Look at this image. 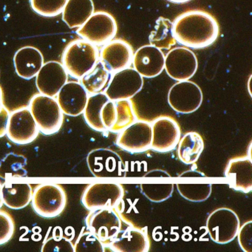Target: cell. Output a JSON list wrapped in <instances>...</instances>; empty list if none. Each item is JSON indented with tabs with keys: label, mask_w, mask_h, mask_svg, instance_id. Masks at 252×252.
Segmentation results:
<instances>
[{
	"label": "cell",
	"mask_w": 252,
	"mask_h": 252,
	"mask_svg": "<svg viewBox=\"0 0 252 252\" xmlns=\"http://www.w3.org/2000/svg\"><path fill=\"white\" fill-rule=\"evenodd\" d=\"M177 42L193 49L207 48L219 35V26L213 16L203 11H187L172 23Z\"/></svg>",
	"instance_id": "1"
},
{
	"label": "cell",
	"mask_w": 252,
	"mask_h": 252,
	"mask_svg": "<svg viewBox=\"0 0 252 252\" xmlns=\"http://www.w3.org/2000/svg\"><path fill=\"white\" fill-rule=\"evenodd\" d=\"M99 60L97 46L85 39H76L67 45L62 56V64L67 74L80 79Z\"/></svg>",
	"instance_id": "2"
},
{
	"label": "cell",
	"mask_w": 252,
	"mask_h": 252,
	"mask_svg": "<svg viewBox=\"0 0 252 252\" xmlns=\"http://www.w3.org/2000/svg\"><path fill=\"white\" fill-rule=\"evenodd\" d=\"M29 108L39 132L43 135H54L61 129L64 122V113L57 98L43 94H36L31 99Z\"/></svg>",
	"instance_id": "3"
},
{
	"label": "cell",
	"mask_w": 252,
	"mask_h": 252,
	"mask_svg": "<svg viewBox=\"0 0 252 252\" xmlns=\"http://www.w3.org/2000/svg\"><path fill=\"white\" fill-rule=\"evenodd\" d=\"M32 207L43 218H57L67 206V194L61 185L53 183L38 185L33 191Z\"/></svg>",
	"instance_id": "4"
},
{
	"label": "cell",
	"mask_w": 252,
	"mask_h": 252,
	"mask_svg": "<svg viewBox=\"0 0 252 252\" xmlns=\"http://www.w3.org/2000/svg\"><path fill=\"white\" fill-rule=\"evenodd\" d=\"M240 226L238 215L229 208L221 207L209 214L206 228L211 240L218 244L231 243L237 237Z\"/></svg>",
	"instance_id": "5"
},
{
	"label": "cell",
	"mask_w": 252,
	"mask_h": 252,
	"mask_svg": "<svg viewBox=\"0 0 252 252\" xmlns=\"http://www.w3.org/2000/svg\"><path fill=\"white\" fill-rule=\"evenodd\" d=\"M117 31V23L111 14L105 11H97L78 28L76 33L95 46H101L113 40Z\"/></svg>",
	"instance_id": "6"
},
{
	"label": "cell",
	"mask_w": 252,
	"mask_h": 252,
	"mask_svg": "<svg viewBox=\"0 0 252 252\" xmlns=\"http://www.w3.org/2000/svg\"><path fill=\"white\" fill-rule=\"evenodd\" d=\"M124 196L125 189L121 184L94 183L86 187L81 200L84 207L89 211L104 208L114 209Z\"/></svg>",
	"instance_id": "7"
},
{
	"label": "cell",
	"mask_w": 252,
	"mask_h": 252,
	"mask_svg": "<svg viewBox=\"0 0 252 252\" xmlns=\"http://www.w3.org/2000/svg\"><path fill=\"white\" fill-rule=\"evenodd\" d=\"M203 99V92L200 87L189 80L177 82L171 87L168 93V104L179 114H190L197 111Z\"/></svg>",
	"instance_id": "8"
},
{
	"label": "cell",
	"mask_w": 252,
	"mask_h": 252,
	"mask_svg": "<svg viewBox=\"0 0 252 252\" xmlns=\"http://www.w3.org/2000/svg\"><path fill=\"white\" fill-rule=\"evenodd\" d=\"M144 78L134 68L126 67L112 73L104 93L112 101L131 99L142 90Z\"/></svg>",
	"instance_id": "9"
},
{
	"label": "cell",
	"mask_w": 252,
	"mask_h": 252,
	"mask_svg": "<svg viewBox=\"0 0 252 252\" xmlns=\"http://www.w3.org/2000/svg\"><path fill=\"white\" fill-rule=\"evenodd\" d=\"M88 231L95 234L106 246L122 229V220L110 208L90 211L85 219Z\"/></svg>",
	"instance_id": "10"
},
{
	"label": "cell",
	"mask_w": 252,
	"mask_h": 252,
	"mask_svg": "<svg viewBox=\"0 0 252 252\" xmlns=\"http://www.w3.org/2000/svg\"><path fill=\"white\" fill-rule=\"evenodd\" d=\"M39 133L30 109L20 107L10 113L6 135L11 142L18 145L29 144L36 139Z\"/></svg>",
	"instance_id": "11"
},
{
	"label": "cell",
	"mask_w": 252,
	"mask_h": 252,
	"mask_svg": "<svg viewBox=\"0 0 252 252\" xmlns=\"http://www.w3.org/2000/svg\"><path fill=\"white\" fill-rule=\"evenodd\" d=\"M198 62L194 53L187 47H177L165 55L164 70L171 79L189 80L195 74Z\"/></svg>",
	"instance_id": "12"
},
{
	"label": "cell",
	"mask_w": 252,
	"mask_h": 252,
	"mask_svg": "<svg viewBox=\"0 0 252 252\" xmlns=\"http://www.w3.org/2000/svg\"><path fill=\"white\" fill-rule=\"evenodd\" d=\"M150 150L160 153L175 150L181 138V129L178 122L167 116H161L153 121Z\"/></svg>",
	"instance_id": "13"
},
{
	"label": "cell",
	"mask_w": 252,
	"mask_h": 252,
	"mask_svg": "<svg viewBox=\"0 0 252 252\" xmlns=\"http://www.w3.org/2000/svg\"><path fill=\"white\" fill-rule=\"evenodd\" d=\"M101 116L106 130L114 133H119L137 121L130 99L109 100L103 107Z\"/></svg>",
	"instance_id": "14"
},
{
	"label": "cell",
	"mask_w": 252,
	"mask_h": 252,
	"mask_svg": "<svg viewBox=\"0 0 252 252\" xmlns=\"http://www.w3.org/2000/svg\"><path fill=\"white\" fill-rule=\"evenodd\" d=\"M88 168L98 178L122 177L125 175L123 160L118 153L109 149L92 150L87 158Z\"/></svg>",
	"instance_id": "15"
},
{
	"label": "cell",
	"mask_w": 252,
	"mask_h": 252,
	"mask_svg": "<svg viewBox=\"0 0 252 252\" xmlns=\"http://www.w3.org/2000/svg\"><path fill=\"white\" fill-rule=\"evenodd\" d=\"M152 143V125L146 121L135 122L119 132L116 144L129 153H142L150 150Z\"/></svg>",
	"instance_id": "16"
},
{
	"label": "cell",
	"mask_w": 252,
	"mask_h": 252,
	"mask_svg": "<svg viewBox=\"0 0 252 252\" xmlns=\"http://www.w3.org/2000/svg\"><path fill=\"white\" fill-rule=\"evenodd\" d=\"M133 50L123 39H115L104 45L99 53V61L110 73L129 67L132 64Z\"/></svg>",
	"instance_id": "17"
},
{
	"label": "cell",
	"mask_w": 252,
	"mask_h": 252,
	"mask_svg": "<svg viewBox=\"0 0 252 252\" xmlns=\"http://www.w3.org/2000/svg\"><path fill=\"white\" fill-rule=\"evenodd\" d=\"M68 79V74L61 63L50 61L44 63L36 76V85L39 94L57 96Z\"/></svg>",
	"instance_id": "18"
},
{
	"label": "cell",
	"mask_w": 252,
	"mask_h": 252,
	"mask_svg": "<svg viewBox=\"0 0 252 252\" xmlns=\"http://www.w3.org/2000/svg\"><path fill=\"white\" fill-rule=\"evenodd\" d=\"M165 55L163 51L152 45H144L133 54V68L143 78L152 79L164 70Z\"/></svg>",
	"instance_id": "19"
},
{
	"label": "cell",
	"mask_w": 252,
	"mask_h": 252,
	"mask_svg": "<svg viewBox=\"0 0 252 252\" xmlns=\"http://www.w3.org/2000/svg\"><path fill=\"white\" fill-rule=\"evenodd\" d=\"M89 94L79 82H67L57 95L64 115L76 117L83 114Z\"/></svg>",
	"instance_id": "20"
},
{
	"label": "cell",
	"mask_w": 252,
	"mask_h": 252,
	"mask_svg": "<svg viewBox=\"0 0 252 252\" xmlns=\"http://www.w3.org/2000/svg\"><path fill=\"white\" fill-rule=\"evenodd\" d=\"M230 188L248 194L252 191V161L251 156L234 158L228 161L225 172Z\"/></svg>",
	"instance_id": "21"
},
{
	"label": "cell",
	"mask_w": 252,
	"mask_h": 252,
	"mask_svg": "<svg viewBox=\"0 0 252 252\" xmlns=\"http://www.w3.org/2000/svg\"><path fill=\"white\" fill-rule=\"evenodd\" d=\"M107 246L117 252H147L150 242L147 230L130 226L121 230Z\"/></svg>",
	"instance_id": "22"
},
{
	"label": "cell",
	"mask_w": 252,
	"mask_h": 252,
	"mask_svg": "<svg viewBox=\"0 0 252 252\" xmlns=\"http://www.w3.org/2000/svg\"><path fill=\"white\" fill-rule=\"evenodd\" d=\"M14 68L22 79L29 80L36 77L44 64V57L38 48L25 46L14 54Z\"/></svg>",
	"instance_id": "23"
},
{
	"label": "cell",
	"mask_w": 252,
	"mask_h": 252,
	"mask_svg": "<svg viewBox=\"0 0 252 252\" xmlns=\"http://www.w3.org/2000/svg\"><path fill=\"white\" fill-rule=\"evenodd\" d=\"M33 189L29 184H14L5 181L2 184L3 205L11 209H24L32 202Z\"/></svg>",
	"instance_id": "24"
},
{
	"label": "cell",
	"mask_w": 252,
	"mask_h": 252,
	"mask_svg": "<svg viewBox=\"0 0 252 252\" xmlns=\"http://www.w3.org/2000/svg\"><path fill=\"white\" fill-rule=\"evenodd\" d=\"M93 0H67L63 8V20L70 29L81 27L94 13Z\"/></svg>",
	"instance_id": "25"
},
{
	"label": "cell",
	"mask_w": 252,
	"mask_h": 252,
	"mask_svg": "<svg viewBox=\"0 0 252 252\" xmlns=\"http://www.w3.org/2000/svg\"><path fill=\"white\" fill-rule=\"evenodd\" d=\"M177 147L179 160L184 164H194L204 150V141L197 132H189L181 137Z\"/></svg>",
	"instance_id": "26"
},
{
	"label": "cell",
	"mask_w": 252,
	"mask_h": 252,
	"mask_svg": "<svg viewBox=\"0 0 252 252\" xmlns=\"http://www.w3.org/2000/svg\"><path fill=\"white\" fill-rule=\"evenodd\" d=\"M108 97L104 92L92 94L88 96V101L83 112L84 119L87 125L97 132H106L101 121V110L109 101Z\"/></svg>",
	"instance_id": "27"
},
{
	"label": "cell",
	"mask_w": 252,
	"mask_h": 252,
	"mask_svg": "<svg viewBox=\"0 0 252 252\" xmlns=\"http://www.w3.org/2000/svg\"><path fill=\"white\" fill-rule=\"evenodd\" d=\"M111 73L98 60L94 67L79 80L89 95L104 92L110 82Z\"/></svg>",
	"instance_id": "28"
},
{
	"label": "cell",
	"mask_w": 252,
	"mask_h": 252,
	"mask_svg": "<svg viewBox=\"0 0 252 252\" xmlns=\"http://www.w3.org/2000/svg\"><path fill=\"white\" fill-rule=\"evenodd\" d=\"M150 45L162 50H169L177 43L173 34L172 22L164 17L156 20L154 29L149 37Z\"/></svg>",
	"instance_id": "29"
},
{
	"label": "cell",
	"mask_w": 252,
	"mask_h": 252,
	"mask_svg": "<svg viewBox=\"0 0 252 252\" xmlns=\"http://www.w3.org/2000/svg\"><path fill=\"white\" fill-rule=\"evenodd\" d=\"M176 187L180 195L190 202L205 201L212 194L211 184H178Z\"/></svg>",
	"instance_id": "30"
},
{
	"label": "cell",
	"mask_w": 252,
	"mask_h": 252,
	"mask_svg": "<svg viewBox=\"0 0 252 252\" xmlns=\"http://www.w3.org/2000/svg\"><path fill=\"white\" fill-rule=\"evenodd\" d=\"M175 185L173 184H142L141 193L153 203H161L172 197Z\"/></svg>",
	"instance_id": "31"
},
{
	"label": "cell",
	"mask_w": 252,
	"mask_h": 252,
	"mask_svg": "<svg viewBox=\"0 0 252 252\" xmlns=\"http://www.w3.org/2000/svg\"><path fill=\"white\" fill-rule=\"evenodd\" d=\"M67 0H30L32 9L44 17H55L63 12Z\"/></svg>",
	"instance_id": "32"
},
{
	"label": "cell",
	"mask_w": 252,
	"mask_h": 252,
	"mask_svg": "<svg viewBox=\"0 0 252 252\" xmlns=\"http://www.w3.org/2000/svg\"><path fill=\"white\" fill-rule=\"evenodd\" d=\"M106 246L91 231L79 234L74 244V252H104Z\"/></svg>",
	"instance_id": "33"
},
{
	"label": "cell",
	"mask_w": 252,
	"mask_h": 252,
	"mask_svg": "<svg viewBox=\"0 0 252 252\" xmlns=\"http://www.w3.org/2000/svg\"><path fill=\"white\" fill-rule=\"evenodd\" d=\"M42 252H74V245L63 236H53L44 241Z\"/></svg>",
	"instance_id": "34"
},
{
	"label": "cell",
	"mask_w": 252,
	"mask_h": 252,
	"mask_svg": "<svg viewBox=\"0 0 252 252\" xmlns=\"http://www.w3.org/2000/svg\"><path fill=\"white\" fill-rule=\"evenodd\" d=\"M14 231L15 225L11 215L5 211L0 210V246L11 240Z\"/></svg>",
	"instance_id": "35"
},
{
	"label": "cell",
	"mask_w": 252,
	"mask_h": 252,
	"mask_svg": "<svg viewBox=\"0 0 252 252\" xmlns=\"http://www.w3.org/2000/svg\"><path fill=\"white\" fill-rule=\"evenodd\" d=\"M236 237L243 252H252V220L247 221L240 226Z\"/></svg>",
	"instance_id": "36"
},
{
	"label": "cell",
	"mask_w": 252,
	"mask_h": 252,
	"mask_svg": "<svg viewBox=\"0 0 252 252\" xmlns=\"http://www.w3.org/2000/svg\"><path fill=\"white\" fill-rule=\"evenodd\" d=\"M9 114V111L5 107L0 112V138L6 135Z\"/></svg>",
	"instance_id": "37"
},
{
	"label": "cell",
	"mask_w": 252,
	"mask_h": 252,
	"mask_svg": "<svg viewBox=\"0 0 252 252\" xmlns=\"http://www.w3.org/2000/svg\"><path fill=\"white\" fill-rule=\"evenodd\" d=\"M145 178H149V177H159V178H164V177H166V178H170V175L168 174L166 171L160 170V169H155V170L150 171L148 173L144 175Z\"/></svg>",
	"instance_id": "38"
},
{
	"label": "cell",
	"mask_w": 252,
	"mask_h": 252,
	"mask_svg": "<svg viewBox=\"0 0 252 252\" xmlns=\"http://www.w3.org/2000/svg\"><path fill=\"white\" fill-rule=\"evenodd\" d=\"M5 107L4 106V101H3V93H2V88L0 87V112L2 110V108Z\"/></svg>",
	"instance_id": "39"
},
{
	"label": "cell",
	"mask_w": 252,
	"mask_h": 252,
	"mask_svg": "<svg viewBox=\"0 0 252 252\" xmlns=\"http://www.w3.org/2000/svg\"><path fill=\"white\" fill-rule=\"evenodd\" d=\"M168 1L172 2V3L182 4L189 2L190 0H168Z\"/></svg>",
	"instance_id": "40"
},
{
	"label": "cell",
	"mask_w": 252,
	"mask_h": 252,
	"mask_svg": "<svg viewBox=\"0 0 252 252\" xmlns=\"http://www.w3.org/2000/svg\"><path fill=\"white\" fill-rule=\"evenodd\" d=\"M3 206V201L2 197V184L0 182V209Z\"/></svg>",
	"instance_id": "41"
},
{
	"label": "cell",
	"mask_w": 252,
	"mask_h": 252,
	"mask_svg": "<svg viewBox=\"0 0 252 252\" xmlns=\"http://www.w3.org/2000/svg\"><path fill=\"white\" fill-rule=\"evenodd\" d=\"M0 76H1V70H0Z\"/></svg>",
	"instance_id": "42"
}]
</instances>
